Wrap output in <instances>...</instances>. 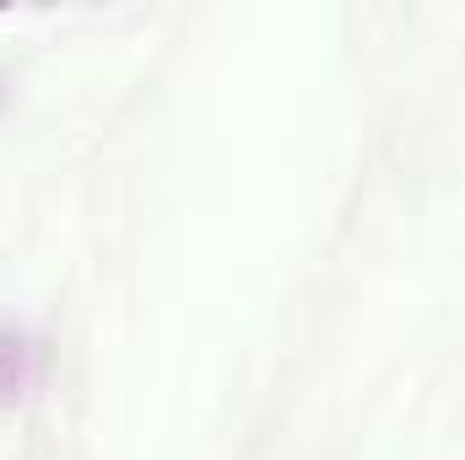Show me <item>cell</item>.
Here are the masks:
<instances>
[{"label":"cell","instance_id":"obj_1","mask_svg":"<svg viewBox=\"0 0 465 460\" xmlns=\"http://www.w3.org/2000/svg\"><path fill=\"white\" fill-rule=\"evenodd\" d=\"M27 379H33V346H27V331L0 325V412H16V406H22Z\"/></svg>","mask_w":465,"mask_h":460}]
</instances>
